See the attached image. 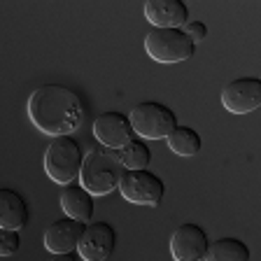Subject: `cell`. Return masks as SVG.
I'll return each instance as SVG.
<instances>
[{
    "instance_id": "14",
    "label": "cell",
    "mask_w": 261,
    "mask_h": 261,
    "mask_svg": "<svg viewBox=\"0 0 261 261\" xmlns=\"http://www.w3.org/2000/svg\"><path fill=\"white\" fill-rule=\"evenodd\" d=\"M28 224V203L14 189H0V226L23 228Z\"/></svg>"
},
{
    "instance_id": "9",
    "label": "cell",
    "mask_w": 261,
    "mask_h": 261,
    "mask_svg": "<svg viewBox=\"0 0 261 261\" xmlns=\"http://www.w3.org/2000/svg\"><path fill=\"white\" fill-rule=\"evenodd\" d=\"M133 124H130L128 114L121 112H103L98 114L96 121H93V136L100 142V147H108V149H121L126 147L133 138Z\"/></svg>"
},
{
    "instance_id": "20",
    "label": "cell",
    "mask_w": 261,
    "mask_h": 261,
    "mask_svg": "<svg viewBox=\"0 0 261 261\" xmlns=\"http://www.w3.org/2000/svg\"><path fill=\"white\" fill-rule=\"evenodd\" d=\"M49 261H84V259L80 254H75V252H65V254H51Z\"/></svg>"
},
{
    "instance_id": "4",
    "label": "cell",
    "mask_w": 261,
    "mask_h": 261,
    "mask_svg": "<svg viewBox=\"0 0 261 261\" xmlns=\"http://www.w3.org/2000/svg\"><path fill=\"white\" fill-rule=\"evenodd\" d=\"M145 51L156 63H182L196 54V44L185 28H152L145 35Z\"/></svg>"
},
{
    "instance_id": "19",
    "label": "cell",
    "mask_w": 261,
    "mask_h": 261,
    "mask_svg": "<svg viewBox=\"0 0 261 261\" xmlns=\"http://www.w3.org/2000/svg\"><path fill=\"white\" fill-rule=\"evenodd\" d=\"M185 31H187V35L194 40V44L203 42V40L207 38V26H205L203 21H189V23L185 26Z\"/></svg>"
},
{
    "instance_id": "17",
    "label": "cell",
    "mask_w": 261,
    "mask_h": 261,
    "mask_svg": "<svg viewBox=\"0 0 261 261\" xmlns=\"http://www.w3.org/2000/svg\"><path fill=\"white\" fill-rule=\"evenodd\" d=\"M119 159L126 170H145L152 163V149L147 147L145 140H130L119 149Z\"/></svg>"
},
{
    "instance_id": "1",
    "label": "cell",
    "mask_w": 261,
    "mask_h": 261,
    "mask_svg": "<svg viewBox=\"0 0 261 261\" xmlns=\"http://www.w3.org/2000/svg\"><path fill=\"white\" fill-rule=\"evenodd\" d=\"M28 117L44 136H72L84 124V103L65 84H42L28 98Z\"/></svg>"
},
{
    "instance_id": "15",
    "label": "cell",
    "mask_w": 261,
    "mask_h": 261,
    "mask_svg": "<svg viewBox=\"0 0 261 261\" xmlns=\"http://www.w3.org/2000/svg\"><path fill=\"white\" fill-rule=\"evenodd\" d=\"M205 261H250V247L240 238H217L207 247Z\"/></svg>"
},
{
    "instance_id": "7",
    "label": "cell",
    "mask_w": 261,
    "mask_h": 261,
    "mask_svg": "<svg viewBox=\"0 0 261 261\" xmlns=\"http://www.w3.org/2000/svg\"><path fill=\"white\" fill-rule=\"evenodd\" d=\"M222 105L231 114H250L261 108V77H236L222 89Z\"/></svg>"
},
{
    "instance_id": "11",
    "label": "cell",
    "mask_w": 261,
    "mask_h": 261,
    "mask_svg": "<svg viewBox=\"0 0 261 261\" xmlns=\"http://www.w3.org/2000/svg\"><path fill=\"white\" fill-rule=\"evenodd\" d=\"M114 245H117L114 226H110L108 222H91L87 224L77 254L84 261H105L114 252Z\"/></svg>"
},
{
    "instance_id": "8",
    "label": "cell",
    "mask_w": 261,
    "mask_h": 261,
    "mask_svg": "<svg viewBox=\"0 0 261 261\" xmlns=\"http://www.w3.org/2000/svg\"><path fill=\"white\" fill-rule=\"evenodd\" d=\"M207 247V233L198 224H182L170 236V256L175 261H205Z\"/></svg>"
},
{
    "instance_id": "13",
    "label": "cell",
    "mask_w": 261,
    "mask_h": 261,
    "mask_svg": "<svg viewBox=\"0 0 261 261\" xmlns=\"http://www.w3.org/2000/svg\"><path fill=\"white\" fill-rule=\"evenodd\" d=\"M61 207H63L65 217L87 224L93 217V194L82 185H68L61 191Z\"/></svg>"
},
{
    "instance_id": "18",
    "label": "cell",
    "mask_w": 261,
    "mask_h": 261,
    "mask_svg": "<svg viewBox=\"0 0 261 261\" xmlns=\"http://www.w3.org/2000/svg\"><path fill=\"white\" fill-rule=\"evenodd\" d=\"M21 247V236L16 228H3L0 231V254L3 256H12L19 252Z\"/></svg>"
},
{
    "instance_id": "3",
    "label": "cell",
    "mask_w": 261,
    "mask_h": 261,
    "mask_svg": "<svg viewBox=\"0 0 261 261\" xmlns=\"http://www.w3.org/2000/svg\"><path fill=\"white\" fill-rule=\"evenodd\" d=\"M84 156L80 142L72 136L63 138H51L44 152V170H47L49 179L56 185H72L82 175V166H84Z\"/></svg>"
},
{
    "instance_id": "12",
    "label": "cell",
    "mask_w": 261,
    "mask_h": 261,
    "mask_svg": "<svg viewBox=\"0 0 261 261\" xmlns=\"http://www.w3.org/2000/svg\"><path fill=\"white\" fill-rule=\"evenodd\" d=\"M145 16L154 28H185L189 23V7L182 0H147Z\"/></svg>"
},
{
    "instance_id": "10",
    "label": "cell",
    "mask_w": 261,
    "mask_h": 261,
    "mask_svg": "<svg viewBox=\"0 0 261 261\" xmlns=\"http://www.w3.org/2000/svg\"><path fill=\"white\" fill-rule=\"evenodd\" d=\"M87 224L77 222L72 217H61L51 222L44 231V247L51 254H65V252H75L80 247L82 238H84Z\"/></svg>"
},
{
    "instance_id": "16",
    "label": "cell",
    "mask_w": 261,
    "mask_h": 261,
    "mask_svg": "<svg viewBox=\"0 0 261 261\" xmlns=\"http://www.w3.org/2000/svg\"><path fill=\"white\" fill-rule=\"evenodd\" d=\"M168 147H170V152H175L177 156H196V154L201 152L203 140L196 128H191V126H177L168 138Z\"/></svg>"
},
{
    "instance_id": "5",
    "label": "cell",
    "mask_w": 261,
    "mask_h": 261,
    "mask_svg": "<svg viewBox=\"0 0 261 261\" xmlns=\"http://www.w3.org/2000/svg\"><path fill=\"white\" fill-rule=\"evenodd\" d=\"M128 117L133 130L147 140H168L170 133L179 126L177 114L159 100H142V103L133 105Z\"/></svg>"
},
{
    "instance_id": "6",
    "label": "cell",
    "mask_w": 261,
    "mask_h": 261,
    "mask_svg": "<svg viewBox=\"0 0 261 261\" xmlns=\"http://www.w3.org/2000/svg\"><path fill=\"white\" fill-rule=\"evenodd\" d=\"M119 191L128 203L133 205H159L163 201V194H166V185L163 179L159 177L152 170H126L124 177H121Z\"/></svg>"
},
{
    "instance_id": "2",
    "label": "cell",
    "mask_w": 261,
    "mask_h": 261,
    "mask_svg": "<svg viewBox=\"0 0 261 261\" xmlns=\"http://www.w3.org/2000/svg\"><path fill=\"white\" fill-rule=\"evenodd\" d=\"M124 173L126 168L119 159V149L93 147L84 156L80 185L87 191H91L93 196H108L110 191L119 189Z\"/></svg>"
}]
</instances>
